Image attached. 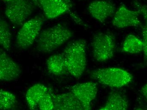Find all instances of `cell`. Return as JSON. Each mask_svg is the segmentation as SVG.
<instances>
[{"label": "cell", "mask_w": 147, "mask_h": 110, "mask_svg": "<svg viewBox=\"0 0 147 110\" xmlns=\"http://www.w3.org/2000/svg\"><path fill=\"white\" fill-rule=\"evenodd\" d=\"M86 41L78 39L70 43L62 53L67 71L74 78L82 76L87 66Z\"/></svg>", "instance_id": "obj_1"}, {"label": "cell", "mask_w": 147, "mask_h": 110, "mask_svg": "<svg viewBox=\"0 0 147 110\" xmlns=\"http://www.w3.org/2000/svg\"><path fill=\"white\" fill-rule=\"evenodd\" d=\"M73 35L72 31L64 25L58 24L40 32L37 38V50L43 53H49L61 47Z\"/></svg>", "instance_id": "obj_2"}, {"label": "cell", "mask_w": 147, "mask_h": 110, "mask_svg": "<svg viewBox=\"0 0 147 110\" xmlns=\"http://www.w3.org/2000/svg\"><path fill=\"white\" fill-rule=\"evenodd\" d=\"M91 78L99 83L115 88H120L132 82V75L125 70L118 67L98 69L90 72Z\"/></svg>", "instance_id": "obj_3"}, {"label": "cell", "mask_w": 147, "mask_h": 110, "mask_svg": "<svg viewBox=\"0 0 147 110\" xmlns=\"http://www.w3.org/2000/svg\"><path fill=\"white\" fill-rule=\"evenodd\" d=\"M45 21L42 16H36L22 24L16 36L17 47L23 50L30 47L38 37Z\"/></svg>", "instance_id": "obj_4"}, {"label": "cell", "mask_w": 147, "mask_h": 110, "mask_svg": "<svg viewBox=\"0 0 147 110\" xmlns=\"http://www.w3.org/2000/svg\"><path fill=\"white\" fill-rule=\"evenodd\" d=\"M93 57L98 62H104L112 59L115 49L114 36L112 33H96L92 42Z\"/></svg>", "instance_id": "obj_5"}, {"label": "cell", "mask_w": 147, "mask_h": 110, "mask_svg": "<svg viewBox=\"0 0 147 110\" xmlns=\"http://www.w3.org/2000/svg\"><path fill=\"white\" fill-rule=\"evenodd\" d=\"M35 7L29 0H14L9 2L5 14L12 24L21 26L32 15Z\"/></svg>", "instance_id": "obj_6"}, {"label": "cell", "mask_w": 147, "mask_h": 110, "mask_svg": "<svg viewBox=\"0 0 147 110\" xmlns=\"http://www.w3.org/2000/svg\"><path fill=\"white\" fill-rule=\"evenodd\" d=\"M70 91L76 96L84 110L91 109V103L95 99L98 92L97 84L94 82L79 83L72 86Z\"/></svg>", "instance_id": "obj_7"}, {"label": "cell", "mask_w": 147, "mask_h": 110, "mask_svg": "<svg viewBox=\"0 0 147 110\" xmlns=\"http://www.w3.org/2000/svg\"><path fill=\"white\" fill-rule=\"evenodd\" d=\"M48 19H54L70 11L68 0H35Z\"/></svg>", "instance_id": "obj_8"}, {"label": "cell", "mask_w": 147, "mask_h": 110, "mask_svg": "<svg viewBox=\"0 0 147 110\" xmlns=\"http://www.w3.org/2000/svg\"><path fill=\"white\" fill-rule=\"evenodd\" d=\"M139 13L137 11L131 10L125 5H122L115 11L112 24L114 26L118 28L141 26L139 18Z\"/></svg>", "instance_id": "obj_9"}, {"label": "cell", "mask_w": 147, "mask_h": 110, "mask_svg": "<svg viewBox=\"0 0 147 110\" xmlns=\"http://www.w3.org/2000/svg\"><path fill=\"white\" fill-rule=\"evenodd\" d=\"M21 73L20 67L4 51L0 49V81H11L18 78Z\"/></svg>", "instance_id": "obj_10"}, {"label": "cell", "mask_w": 147, "mask_h": 110, "mask_svg": "<svg viewBox=\"0 0 147 110\" xmlns=\"http://www.w3.org/2000/svg\"><path fill=\"white\" fill-rule=\"evenodd\" d=\"M88 11L91 16L101 24L114 15L116 8L114 4L106 0H96L89 3Z\"/></svg>", "instance_id": "obj_11"}, {"label": "cell", "mask_w": 147, "mask_h": 110, "mask_svg": "<svg viewBox=\"0 0 147 110\" xmlns=\"http://www.w3.org/2000/svg\"><path fill=\"white\" fill-rule=\"evenodd\" d=\"M54 110H83L78 99L71 92L55 94L52 93Z\"/></svg>", "instance_id": "obj_12"}, {"label": "cell", "mask_w": 147, "mask_h": 110, "mask_svg": "<svg viewBox=\"0 0 147 110\" xmlns=\"http://www.w3.org/2000/svg\"><path fill=\"white\" fill-rule=\"evenodd\" d=\"M129 106V101L124 95L118 91H113L109 93L105 104L98 110H126Z\"/></svg>", "instance_id": "obj_13"}, {"label": "cell", "mask_w": 147, "mask_h": 110, "mask_svg": "<svg viewBox=\"0 0 147 110\" xmlns=\"http://www.w3.org/2000/svg\"><path fill=\"white\" fill-rule=\"evenodd\" d=\"M49 88L44 84H36L30 87L26 93V98L30 110H34L38 106L41 98Z\"/></svg>", "instance_id": "obj_14"}, {"label": "cell", "mask_w": 147, "mask_h": 110, "mask_svg": "<svg viewBox=\"0 0 147 110\" xmlns=\"http://www.w3.org/2000/svg\"><path fill=\"white\" fill-rule=\"evenodd\" d=\"M46 65L49 72L55 76H62L69 73L62 53L50 56L47 60Z\"/></svg>", "instance_id": "obj_15"}, {"label": "cell", "mask_w": 147, "mask_h": 110, "mask_svg": "<svg viewBox=\"0 0 147 110\" xmlns=\"http://www.w3.org/2000/svg\"><path fill=\"white\" fill-rule=\"evenodd\" d=\"M122 51L130 54L140 53L143 51L142 40L134 35H129L123 42Z\"/></svg>", "instance_id": "obj_16"}, {"label": "cell", "mask_w": 147, "mask_h": 110, "mask_svg": "<svg viewBox=\"0 0 147 110\" xmlns=\"http://www.w3.org/2000/svg\"><path fill=\"white\" fill-rule=\"evenodd\" d=\"M12 34L7 21L0 18V46L9 51L11 46Z\"/></svg>", "instance_id": "obj_17"}, {"label": "cell", "mask_w": 147, "mask_h": 110, "mask_svg": "<svg viewBox=\"0 0 147 110\" xmlns=\"http://www.w3.org/2000/svg\"><path fill=\"white\" fill-rule=\"evenodd\" d=\"M17 103L15 94L9 91L0 89V110L12 109Z\"/></svg>", "instance_id": "obj_18"}, {"label": "cell", "mask_w": 147, "mask_h": 110, "mask_svg": "<svg viewBox=\"0 0 147 110\" xmlns=\"http://www.w3.org/2000/svg\"><path fill=\"white\" fill-rule=\"evenodd\" d=\"M52 91L50 89L43 95L39 101L38 106L41 110H54L52 98Z\"/></svg>", "instance_id": "obj_19"}, {"label": "cell", "mask_w": 147, "mask_h": 110, "mask_svg": "<svg viewBox=\"0 0 147 110\" xmlns=\"http://www.w3.org/2000/svg\"><path fill=\"white\" fill-rule=\"evenodd\" d=\"M134 7L136 9L140 14H141L144 18V20L146 21L147 24V5L143 3H141L137 1H134L133 2Z\"/></svg>", "instance_id": "obj_20"}, {"label": "cell", "mask_w": 147, "mask_h": 110, "mask_svg": "<svg viewBox=\"0 0 147 110\" xmlns=\"http://www.w3.org/2000/svg\"><path fill=\"white\" fill-rule=\"evenodd\" d=\"M142 39L143 44V52L144 53L145 61H147V26H142Z\"/></svg>", "instance_id": "obj_21"}, {"label": "cell", "mask_w": 147, "mask_h": 110, "mask_svg": "<svg viewBox=\"0 0 147 110\" xmlns=\"http://www.w3.org/2000/svg\"><path fill=\"white\" fill-rule=\"evenodd\" d=\"M69 12L71 18L75 23L80 26H86V24H84V22L80 18V17H79L78 15L72 11H70Z\"/></svg>", "instance_id": "obj_22"}, {"label": "cell", "mask_w": 147, "mask_h": 110, "mask_svg": "<svg viewBox=\"0 0 147 110\" xmlns=\"http://www.w3.org/2000/svg\"><path fill=\"white\" fill-rule=\"evenodd\" d=\"M140 92L142 95L147 99V84L144 85L141 88Z\"/></svg>", "instance_id": "obj_23"}, {"label": "cell", "mask_w": 147, "mask_h": 110, "mask_svg": "<svg viewBox=\"0 0 147 110\" xmlns=\"http://www.w3.org/2000/svg\"><path fill=\"white\" fill-rule=\"evenodd\" d=\"M5 1H8V2H10V1H14V0H5Z\"/></svg>", "instance_id": "obj_24"}]
</instances>
